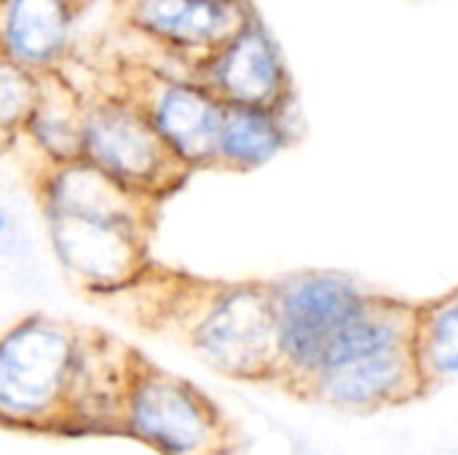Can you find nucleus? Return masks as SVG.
<instances>
[{"mask_svg":"<svg viewBox=\"0 0 458 455\" xmlns=\"http://www.w3.org/2000/svg\"><path fill=\"white\" fill-rule=\"evenodd\" d=\"M70 11L64 0H3L5 59L30 72L54 70L70 43Z\"/></svg>","mask_w":458,"mask_h":455,"instance_id":"obj_11","label":"nucleus"},{"mask_svg":"<svg viewBox=\"0 0 458 455\" xmlns=\"http://www.w3.org/2000/svg\"><path fill=\"white\" fill-rule=\"evenodd\" d=\"M56 257L91 287H118L140 265V193L89 161L56 164L43 182Z\"/></svg>","mask_w":458,"mask_h":455,"instance_id":"obj_1","label":"nucleus"},{"mask_svg":"<svg viewBox=\"0 0 458 455\" xmlns=\"http://www.w3.org/2000/svg\"><path fill=\"white\" fill-rule=\"evenodd\" d=\"M137 370L140 367L131 365V354L118 349L113 341H78V365L64 413L78 416L86 426L97 424V418L107 421V413L121 416L123 424V408Z\"/></svg>","mask_w":458,"mask_h":455,"instance_id":"obj_12","label":"nucleus"},{"mask_svg":"<svg viewBox=\"0 0 458 455\" xmlns=\"http://www.w3.org/2000/svg\"><path fill=\"white\" fill-rule=\"evenodd\" d=\"M64 3H70V5H75V0H64Z\"/></svg>","mask_w":458,"mask_h":455,"instance_id":"obj_18","label":"nucleus"},{"mask_svg":"<svg viewBox=\"0 0 458 455\" xmlns=\"http://www.w3.org/2000/svg\"><path fill=\"white\" fill-rule=\"evenodd\" d=\"M413 349L424 383L458 378V292L416 314Z\"/></svg>","mask_w":458,"mask_h":455,"instance_id":"obj_15","label":"nucleus"},{"mask_svg":"<svg viewBox=\"0 0 458 455\" xmlns=\"http://www.w3.org/2000/svg\"><path fill=\"white\" fill-rule=\"evenodd\" d=\"M78 365V335L48 319L16 324L0 346V413L8 424L64 418Z\"/></svg>","mask_w":458,"mask_h":455,"instance_id":"obj_3","label":"nucleus"},{"mask_svg":"<svg viewBox=\"0 0 458 455\" xmlns=\"http://www.w3.org/2000/svg\"><path fill=\"white\" fill-rule=\"evenodd\" d=\"M196 80L223 105H244L282 113L293 105V86L266 27L258 16L223 48L204 56L196 67Z\"/></svg>","mask_w":458,"mask_h":455,"instance_id":"obj_8","label":"nucleus"},{"mask_svg":"<svg viewBox=\"0 0 458 455\" xmlns=\"http://www.w3.org/2000/svg\"><path fill=\"white\" fill-rule=\"evenodd\" d=\"M83 161L140 196L172 185L188 166L177 161L150 118L129 99H99L86 105Z\"/></svg>","mask_w":458,"mask_h":455,"instance_id":"obj_4","label":"nucleus"},{"mask_svg":"<svg viewBox=\"0 0 458 455\" xmlns=\"http://www.w3.org/2000/svg\"><path fill=\"white\" fill-rule=\"evenodd\" d=\"M38 102V72H30L8 59L0 70V123L11 134L19 126H27Z\"/></svg>","mask_w":458,"mask_h":455,"instance_id":"obj_16","label":"nucleus"},{"mask_svg":"<svg viewBox=\"0 0 458 455\" xmlns=\"http://www.w3.org/2000/svg\"><path fill=\"white\" fill-rule=\"evenodd\" d=\"M427 386L413 346H389L365 351L354 359L322 370L309 389L327 405L346 410H376L408 400L416 389Z\"/></svg>","mask_w":458,"mask_h":455,"instance_id":"obj_10","label":"nucleus"},{"mask_svg":"<svg viewBox=\"0 0 458 455\" xmlns=\"http://www.w3.org/2000/svg\"><path fill=\"white\" fill-rule=\"evenodd\" d=\"M215 455H239L236 451H228V448H223V451H217Z\"/></svg>","mask_w":458,"mask_h":455,"instance_id":"obj_17","label":"nucleus"},{"mask_svg":"<svg viewBox=\"0 0 458 455\" xmlns=\"http://www.w3.org/2000/svg\"><path fill=\"white\" fill-rule=\"evenodd\" d=\"M123 429L161 455H215L223 429L215 405L191 383L142 365L129 389Z\"/></svg>","mask_w":458,"mask_h":455,"instance_id":"obj_5","label":"nucleus"},{"mask_svg":"<svg viewBox=\"0 0 458 455\" xmlns=\"http://www.w3.org/2000/svg\"><path fill=\"white\" fill-rule=\"evenodd\" d=\"M123 19L172 48L212 51L231 43L252 19L250 0H118Z\"/></svg>","mask_w":458,"mask_h":455,"instance_id":"obj_9","label":"nucleus"},{"mask_svg":"<svg viewBox=\"0 0 458 455\" xmlns=\"http://www.w3.org/2000/svg\"><path fill=\"white\" fill-rule=\"evenodd\" d=\"M282 370L306 386L325 370L341 338L376 303L338 274H301L271 287Z\"/></svg>","mask_w":458,"mask_h":455,"instance_id":"obj_2","label":"nucleus"},{"mask_svg":"<svg viewBox=\"0 0 458 455\" xmlns=\"http://www.w3.org/2000/svg\"><path fill=\"white\" fill-rule=\"evenodd\" d=\"M86 102L54 70L38 72V102L27 121V134L56 164L83 158Z\"/></svg>","mask_w":458,"mask_h":455,"instance_id":"obj_13","label":"nucleus"},{"mask_svg":"<svg viewBox=\"0 0 458 455\" xmlns=\"http://www.w3.org/2000/svg\"><path fill=\"white\" fill-rule=\"evenodd\" d=\"M121 78L129 86L126 99L150 118L182 166L217 161L225 105L212 91L140 64H123Z\"/></svg>","mask_w":458,"mask_h":455,"instance_id":"obj_7","label":"nucleus"},{"mask_svg":"<svg viewBox=\"0 0 458 455\" xmlns=\"http://www.w3.org/2000/svg\"><path fill=\"white\" fill-rule=\"evenodd\" d=\"M191 341L215 370L233 378H263L282 370L271 287L220 295L196 322Z\"/></svg>","mask_w":458,"mask_h":455,"instance_id":"obj_6","label":"nucleus"},{"mask_svg":"<svg viewBox=\"0 0 458 455\" xmlns=\"http://www.w3.org/2000/svg\"><path fill=\"white\" fill-rule=\"evenodd\" d=\"M290 131L279 113L263 107L225 105L217 161L233 169H258L287 145Z\"/></svg>","mask_w":458,"mask_h":455,"instance_id":"obj_14","label":"nucleus"}]
</instances>
